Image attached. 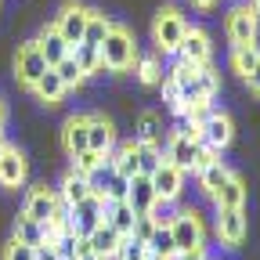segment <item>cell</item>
Masks as SVG:
<instances>
[{
    "instance_id": "obj_1",
    "label": "cell",
    "mask_w": 260,
    "mask_h": 260,
    "mask_svg": "<svg viewBox=\"0 0 260 260\" xmlns=\"http://www.w3.org/2000/svg\"><path fill=\"white\" fill-rule=\"evenodd\" d=\"M98 51H102V65H105L109 73H126L130 65L138 61V54H141L138 44H134V32H130L126 25H116V22H112L109 37L102 40Z\"/></svg>"
},
{
    "instance_id": "obj_2",
    "label": "cell",
    "mask_w": 260,
    "mask_h": 260,
    "mask_svg": "<svg viewBox=\"0 0 260 260\" xmlns=\"http://www.w3.org/2000/svg\"><path fill=\"white\" fill-rule=\"evenodd\" d=\"M188 32V22L177 8H162L152 22V44H155V54H177L181 51V40Z\"/></svg>"
},
{
    "instance_id": "obj_3",
    "label": "cell",
    "mask_w": 260,
    "mask_h": 260,
    "mask_svg": "<svg viewBox=\"0 0 260 260\" xmlns=\"http://www.w3.org/2000/svg\"><path fill=\"white\" fill-rule=\"evenodd\" d=\"M170 235H174L177 253H199V249H206V228H203L199 210H177V217L170 224Z\"/></svg>"
},
{
    "instance_id": "obj_4",
    "label": "cell",
    "mask_w": 260,
    "mask_h": 260,
    "mask_svg": "<svg viewBox=\"0 0 260 260\" xmlns=\"http://www.w3.org/2000/svg\"><path fill=\"white\" fill-rule=\"evenodd\" d=\"M224 32H228V40H232V47H249L260 37V15L242 0V4H235L232 11H228Z\"/></svg>"
},
{
    "instance_id": "obj_5",
    "label": "cell",
    "mask_w": 260,
    "mask_h": 260,
    "mask_svg": "<svg viewBox=\"0 0 260 260\" xmlns=\"http://www.w3.org/2000/svg\"><path fill=\"white\" fill-rule=\"evenodd\" d=\"M87 15H90V8H83V4H76V0H69V4H61V11L54 15V29L61 32V40L69 44V47H76V44H83V29H87Z\"/></svg>"
},
{
    "instance_id": "obj_6",
    "label": "cell",
    "mask_w": 260,
    "mask_h": 260,
    "mask_svg": "<svg viewBox=\"0 0 260 260\" xmlns=\"http://www.w3.org/2000/svg\"><path fill=\"white\" fill-rule=\"evenodd\" d=\"M98 224H105V199H102V195L90 191L83 203L69 206V228L76 235H90Z\"/></svg>"
},
{
    "instance_id": "obj_7",
    "label": "cell",
    "mask_w": 260,
    "mask_h": 260,
    "mask_svg": "<svg viewBox=\"0 0 260 260\" xmlns=\"http://www.w3.org/2000/svg\"><path fill=\"white\" fill-rule=\"evenodd\" d=\"M47 69H51V65L44 61V54H40L37 40H29V44H22V47H18V54H15V76H18V83H22V87H32V83H37Z\"/></svg>"
},
{
    "instance_id": "obj_8",
    "label": "cell",
    "mask_w": 260,
    "mask_h": 260,
    "mask_svg": "<svg viewBox=\"0 0 260 260\" xmlns=\"http://www.w3.org/2000/svg\"><path fill=\"white\" fill-rule=\"evenodd\" d=\"M174 58L188 61L191 69H203V65H210V61H213V44H210V37H206L203 29H195V25H188V32H184V40H181V51H177Z\"/></svg>"
},
{
    "instance_id": "obj_9",
    "label": "cell",
    "mask_w": 260,
    "mask_h": 260,
    "mask_svg": "<svg viewBox=\"0 0 260 260\" xmlns=\"http://www.w3.org/2000/svg\"><path fill=\"white\" fill-rule=\"evenodd\" d=\"M58 188H47V184H37V188H29V195H25V203H22V213L29 217V220H37V224H47L51 217H54V210H58Z\"/></svg>"
},
{
    "instance_id": "obj_10",
    "label": "cell",
    "mask_w": 260,
    "mask_h": 260,
    "mask_svg": "<svg viewBox=\"0 0 260 260\" xmlns=\"http://www.w3.org/2000/svg\"><path fill=\"white\" fill-rule=\"evenodd\" d=\"M167 162H174V167H181L184 174L188 170H195V159H199V141H191L181 126H174L170 130V138H167Z\"/></svg>"
},
{
    "instance_id": "obj_11",
    "label": "cell",
    "mask_w": 260,
    "mask_h": 260,
    "mask_svg": "<svg viewBox=\"0 0 260 260\" xmlns=\"http://www.w3.org/2000/svg\"><path fill=\"white\" fill-rule=\"evenodd\" d=\"M232 141H235V123H232V116L220 112V109H213V112L206 116V123H203V145H210L213 152H224Z\"/></svg>"
},
{
    "instance_id": "obj_12",
    "label": "cell",
    "mask_w": 260,
    "mask_h": 260,
    "mask_svg": "<svg viewBox=\"0 0 260 260\" xmlns=\"http://www.w3.org/2000/svg\"><path fill=\"white\" fill-rule=\"evenodd\" d=\"M148 181H152L155 199H167V203H177V195L184 191V170L174 167V162H167V159L159 162V170H155Z\"/></svg>"
},
{
    "instance_id": "obj_13",
    "label": "cell",
    "mask_w": 260,
    "mask_h": 260,
    "mask_svg": "<svg viewBox=\"0 0 260 260\" xmlns=\"http://www.w3.org/2000/svg\"><path fill=\"white\" fill-rule=\"evenodd\" d=\"M87 148L98 152V155H109L116 148V123L102 112L87 116Z\"/></svg>"
},
{
    "instance_id": "obj_14",
    "label": "cell",
    "mask_w": 260,
    "mask_h": 260,
    "mask_svg": "<svg viewBox=\"0 0 260 260\" xmlns=\"http://www.w3.org/2000/svg\"><path fill=\"white\" fill-rule=\"evenodd\" d=\"M217 239L224 246H242L246 239V213L235 210V206H217Z\"/></svg>"
},
{
    "instance_id": "obj_15",
    "label": "cell",
    "mask_w": 260,
    "mask_h": 260,
    "mask_svg": "<svg viewBox=\"0 0 260 260\" xmlns=\"http://www.w3.org/2000/svg\"><path fill=\"white\" fill-rule=\"evenodd\" d=\"M29 177V159L8 145V152L0 155V188H22Z\"/></svg>"
},
{
    "instance_id": "obj_16",
    "label": "cell",
    "mask_w": 260,
    "mask_h": 260,
    "mask_svg": "<svg viewBox=\"0 0 260 260\" xmlns=\"http://www.w3.org/2000/svg\"><path fill=\"white\" fill-rule=\"evenodd\" d=\"M61 148L69 159H76L80 152H87V116H69L61 123Z\"/></svg>"
},
{
    "instance_id": "obj_17",
    "label": "cell",
    "mask_w": 260,
    "mask_h": 260,
    "mask_svg": "<svg viewBox=\"0 0 260 260\" xmlns=\"http://www.w3.org/2000/svg\"><path fill=\"white\" fill-rule=\"evenodd\" d=\"M87 242H90V253H94V256H102V260H116L123 235L116 232V228H109V224H98L94 232L87 235Z\"/></svg>"
},
{
    "instance_id": "obj_18",
    "label": "cell",
    "mask_w": 260,
    "mask_h": 260,
    "mask_svg": "<svg viewBox=\"0 0 260 260\" xmlns=\"http://www.w3.org/2000/svg\"><path fill=\"white\" fill-rule=\"evenodd\" d=\"M37 47H40V54H44V61L51 65V69H54V65L61 61V58H69V44H65L61 40V32L54 29V25H44L40 29V37H37Z\"/></svg>"
},
{
    "instance_id": "obj_19",
    "label": "cell",
    "mask_w": 260,
    "mask_h": 260,
    "mask_svg": "<svg viewBox=\"0 0 260 260\" xmlns=\"http://www.w3.org/2000/svg\"><path fill=\"white\" fill-rule=\"evenodd\" d=\"M126 203L134 206V213H148L152 203H155V191H152V181L145 174H134L126 181Z\"/></svg>"
},
{
    "instance_id": "obj_20",
    "label": "cell",
    "mask_w": 260,
    "mask_h": 260,
    "mask_svg": "<svg viewBox=\"0 0 260 260\" xmlns=\"http://www.w3.org/2000/svg\"><path fill=\"white\" fill-rule=\"evenodd\" d=\"M134 220H138V213H134V206H130L126 199H119V203H105V224L116 228L123 239L134 232Z\"/></svg>"
},
{
    "instance_id": "obj_21",
    "label": "cell",
    "mask_w": 260,
    "mask_h": 260,
    "mask_svg": "<svg viewBox=\"0 0 260 260\" xmlns=\"http://www.w3.org/2000/svg\"><path fill=\"white\" fill-rule=\"evenodd\" d=\"M90 195V177H80L76 170H69L61 177V184H58V199L65 203V206H76V203H83Z\"/></svg>"
},
{
    "instance_id": "obj_22",
    "label": "cell",
    "mask_w": 260,
    "mask_h": 260,
    "mask_svg": "<svg viewBox=\"0 0 260 260\" xmlns=\"http://www.w3.org/2000/svg\"><path fill=\"white\" fill-rule=\"evenodd\" d=\"M29 90H32V94H37V98H40V102H44V105H58V102H61V98H65V94H69V90H65V83L58 80V73H54V69H47V73H44V76H40L37 83H32V87H29Z\"/></svg>"
},
{
    "instance_id": "obj_23",
    "label": "cell",
    "mask_w": 260,
    "mask_h": 260,
    "mask_svg": "<svg viewBox=\"0 0 260 260\" xmlns=\"http://www.w3.org/2000/svg\"><path fill=\"white\" fill-rule=\"evenodd\" d=\"M232 174H235V170H228L224 162L217 159V162H210V167H203L195 177H199V188H203V191L210 195V199H213V195H217V191L228 184V177H232Z\"/></svg>"
},
{
    "instance_id": "obj_24",
    "label": "cell",
    "mask_w": 260,
    "mask_h": 260,
    "mask_svg": "<svg viewBox=\"0 0 260 260\" xmlns=\"http://www.w3.org/2000/svg\"><path fill=\"white\" fill-rule=\"evenodd\" d=\"M213 206H235V210L246 206V184H242L239 174H232V177H228V184L213 195Z\"/></svg>"
},
{
    "instance_id": "obj_25",
    "label": "cell",
    "mask_w": 260,
    "mask_h": 260,
    "mask_svg": "<svg viewBox=\"0 0 260 260\" xmlns=\"http://www.w3.org/2000/svg\"><path fill=\"white\" fill-rule=\"evenodd\" d=\"M69 54L76 58V65L83 69V76H94V73H109L105 65H102V51H98V47H90V44H76Z\"/></svg>"
},
{
    "instance_id": "obj_26",
    "label": "cell",
    "mask_w": 260,
    "mask_h": 260,
    "mask_svg": "<svg viewBox=\"0 0 260 260\" xmlns=\"http://www.w3.org/2000/svg\"><path fill=\"white\" fill-rule=\"evenodd\" d=\"M130 69L138 73V80H141L145 87H159V83H162V61H159V54H148V58L138 54V61L130 65Z\"/></svg>"
},
{
    "instance_id": "obj_27",
    "label": "cell",
    "mask_w": 260,
    "mask_h": 260,
    "mask_svg": "<svg viewBox=\"0 0 260 260\" xmlns=\"http://www.w3.org/2000/svg\"><path fill=\"white\" fill-rule=\"evenodd\" d=\"M162 159H167V155H162V148H159L155 141H138V174L152 177V174L159 170Z\"/></svg>"
},
{
    "instance_id": "obj_28",
    "label": "cell",
    "mask_w": 260,
    "mask_h": 260,
    "mask_svg": "<svg viewBox=\"0 0 260 260\" xmlns=\"http://www.w3.org/2000/svg\"><path fill=\"white\" fill-rule=\"evenodd\" d=\"M134 141H162V116L159 112H141L138 116V134H134Z\"/></svg>"
},
{
    "instance_id": "obj_29",
    "label": "cell",
    "mask_w": 260,
    "mask_h": 260,
    "mask_svg": "<svg viewBox=\"0 0 260 260\" xmlns=\"http://www.w3.org/2000/svg\"><path fill=\"white\" fill-rule=\"evenodd\" d=\"M109 29H112V22H109L102 11H90V15H87V29H83V44L102 47V40L109 37Z\"/></svg>"
},
{
    "instance_id": "obj_30",
    "label": "cell",
    "mask_w": 260,
    "mask_h": 260,
    "mask_svg": "<svg viewBox=\"0 0 260 260\" xmlns=\"http://www.w3.org/2000/svg\"><path fill=\"white\" fill-rule=\"evenodd\" d=\"M11 239H18V242H25V246H44V224H37V220H29L25 213H18Z\"/></svg>"
},
{
    "instance_id": "obj_31",
    "label": "cell",
    "mask_w": 260,
    "mask_h": 260,
    "mask_svg": "<svg viewBox=\"0 0 260 260\" xmlns=\"http://www.w3.org/2000/svg\"><path fill=\"white\" fill-rule=\"evenodd\" d=\"M256 61H260V47L249 44V47H232V69L246 80L253 69H256Z\"/></svg>"
},
{
    "instance_id": "obj_32",
    "label": "cell",
    "mask_w": 260,
    "mask_h": 260,
    "mask_svg": "<svg viewBox=\"0 0 260 260\" xmlns=\"http://www.w3.org/2000/svg\"><path fill=\"white\" fill-rule=\"evenodd\" d=\"M145 246H148V256H159V260H170V256L177 253L170 228H155V232H152V239H148Z\"/></svg>"
},
{
    "instance_id": "obj_33",
    "label": "cell",
    "mask_w": 260,
    "mask_h": 260,
    "mask_svg": "<svg viewBox=\"0 0 260 260\" xmlns=\"http://www.w3.org/2000/svg\"><path fill=\"white\" fill-rule=\"evenodd\" d=\"M54 73H58V80L65 83V90H76L87 76H83V69H80V65H76V58L69 54V58H61L58 65H54Z\"/></svg>"
},
{
    "instance_id": "obj_34",
    "label": "cell",
    "mask_w": 260,
    "mask_h": 260,
    "mask_svg": "<svg viewBox=\"0 0 260 260\" xmlns=\"http://www.w3.org/2000/svg\"><path fill=\"white\" fill-rule=\"evenodd\" d=\"M102 162H105V155H98V152H80L76 159H73V170L80 174V177H94L98 170H102Z\"/></svg>"
},
{
    "instance_id": "obj_35",
    "label": "cell",
    "mask_w": 260,
    "mask_h": 260,
    "mask_svg": "<svg viewBox=\"0 0 260 260\" xmlns=\"http://www.w3.org/2000/svg\"><path fill=\"white\" fill-rule=\"evenodd\" d=\"M148 217H152V224H155V228H170V224H174V217H177V203L155 199V203H152V210H148Z\"/></svg>"
},
{
    "instance_id": "obj_36",
    "label": "cell",
    "mask_w": 260,
    "mask_h": 260,
    "mask_svg": "<svg viewBox=\"0 0 260 260\" xmlns=\"http://www.w3.org/2000/svg\"><path fill=\"white\" fill-rule=\"evenodd\" d=\"M145 256H148V246L141 239H134V235H126L119 242V253H116V260H145Z\"/></svg>"
},
{
    "instance_id": "obj_37",
    "label": "cell",
    "mask_w": 260,
    "mask_h": 260,
    "mask_svg": "<svg viewBox=\"0 0 260 260\" xmlns=\"http://www.w3.org/2000/svg\"><path fill=\"white\" fill-rule=\"evenodd\" d=\"M199 83H203V98H206V102H213L217 90H220V76H217L213 65H203V69H199Z\"/></svg>"
},
{
    "instance_id": "obj_38",
    "label": "cell",
    "mask_w": 260,
    "mask_h": 260,
    "mask_svg": "<svg viewBox=\"0 0 260 260\" xmlns=\"http://www.w3.org/2000/svg\"><path fill=\"white\" fill-rule=\"evenodd\" d=\"M4 260H37V246H25V242L11 239L4 246Z\"/></svg>"
},
{
    "instance_id": "obj_39",
    "label": "cell",
    "mask_w": 260,
    "mask_h": 260,
    "mask_svg": "<svg viewBox=\"0 0 260 260\" xmlns=\"http://www.w3.org/2000/svg\"><path fill=\"white\" fill-rule=\"evenodd\" d=\"M152 232H155L152 217H148V213H138V220H134V232H130V235H134V239H141V242H148V239H152Z\"/></svg>"
},
{
    "instance_id": "obj_40",
    "label": "cell",
    "mask_w": 260,
    "mask_h": 260,
    "mask_svg": "<svg viewBox=\"0 0 260 260\" xmlns=\"http://www.w3.org/2000/svg\"><path fill=\"white\" fill-rule=\"evenodd\" d=\"M217 159H220V152H213L210 145H199V159H195V170L191 174H199L203 167H210V162H217Z\"/></svg>"
},
{
    "instance_id": "obj_41",
    "label": "cell",
    "mask_w": 260,
    "mask_h": 260,
    "mask_svg": "<svg viewBox=\"0 0 260 260\" xmlns=\"http://www.w3.org/2000/svg\"><path fill=\"white\" fill-rule=\"evenodd\" d=\"M159 87H162V102H167V105L174 109V105L181 102V94H177V83H174L170 76H162V83H159Z\"/></svg>"
},
{
    "instance_id": "obj_42",
    "label": "cell",
    "mask_w": 260,
    "mask_h": 260,
    "mask_svg": "<svg viewBox=\"0 0 260 260\" xmlns=\"http://www.w3.org/2000/svg\"><path fill=\"white\" fill-rule=\"evenodd\" d=\"M37 260H58V249L51 242H44V246H37Z\"/></svg>"
},
{
    "instance_id": "obj_43",
    "label": "cell",
    "mask_w": 260,
    "mask_h": 260,
    "mask_svg": "<svg viewBox=\"0 0 260 260\" xmlns=\"http://www.w3.org/2000/svg\"><path fill=\"white\" fill-rule=\"evenodd\" d=\"M246 83H249V90H253V94L260 98V61H256V69H253V73L246 76Z\"/></svg>"
},
{
    "instance_id": "obj_44",
    "label": "cell",
    "mask_w": 260,
    "mask_h": 260,
    "mask_svg": "<svg viewBox=\"0 0 260 260\" xmlns=\"http://www.w3.org/2000/svg\"><path fill=\"white\" fill-rule=\"evenodd\" d=\"M4 123H8V105H4V98H0V130H4Z\"/></svg>"
},
{
    "instance_id": "obj_45",
    "label": "cell",
    "mask_w": 260,
    "mask_h": 260,
    "mask_svg": "<svg viewBox=\"0 0 260 260\" xmlns=\"http://www.w3.org/2000/svg\"><path fill=\"white\" fill-rule=\"evenodd\" d=\"M191 4H195V8H203V11H206V8H213V4H217V0H191Z\"/></svg>"
},
{
    "instance_id": "obj_46",
    "label": "cell",
    "mask_w": 260,
    "mask_h": 260,
    "mask_svg": "<svg viewBox=\"0 0 260 260\" xmlns=\"http://www.w3.org/2000/svg\"><path fill=\"white\" fill-rule=\"evenodd\" d=\"M246 4H249V8H253V11L260 15V0H246Z\"/></svg>"
},
{
    "instance_id": "obj_47",
    "label": "cell",
    "mask_w": 260,
    "mask_h": 260,
    "mask_svg": "<svg viewBox=\"0 0 260 260\" xmlns=\"http://www.w3.org/2000/svg\"><path fill=\"white\" fill-rule=\"evenodd\" d=\"M8 152V141H4V134H0V155H4Z\"/></svg>"
},
{
    "instance_id": "obj_48",
    "label": "cell",
    "mask_w": 260,
    "mask_h": 260,
    "mask_svg": "<svg viewBox=\"0 0 260 260\" xmlns=\"http://www.w3.org/2000/svg\"><path fill=\"white\" fill-rule=\"evenodd\" d=\"M80 260H102V256H94V253H87V256H80Z\"/></svg>"
},
{
    "instance_id": "obj_49",
    "label": "cell",
    "mask_w": 260,
    "mask_h": 260,
    "mask_svg": "<svg viewBox=\"0 0 260 260\" xmlns=\"http://www.w3.org/2000/svg\"><path fill=\"white\" fill-rule=\"evenodd\" d=\"M145 260H159V256H145Z\"/></svg>"
}]
</instances>
